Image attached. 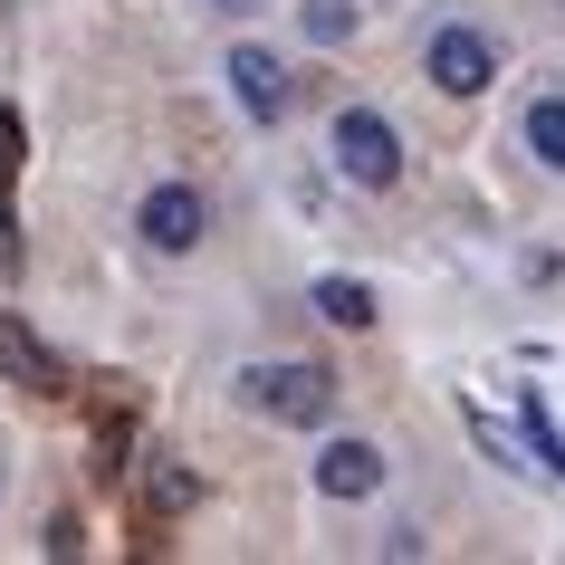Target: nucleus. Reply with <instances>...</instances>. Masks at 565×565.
I'll return each instance as SVG.
<instances>
[{
	"instance_id": "nucleus-1",
	"label": "nucleus",
	"mask_w": 565,
	"mask_h": 565,
	"mask_svg": "<svg viewBox=\"0 0 565 565\" xmlns=\"http://www.w3.org/2000/svg\"><path fill=\"white\" fill-rule=\"evenodd\" d=\"M231 393L259 422H288V431H317V422L335 413V374H327V364H249Z\"/></svg>"
},
{
	"instance_id": "nucleus-2",
	"label": "nucleus",
	"mask_w": 565,
	"mask_h": 565,
	"mask_svg": "<svg viewBox=\"0 0 565 565\" xmlns=\"http://www.w3.org/2000/svg\"><path fill=\"white\" fill-rule=\"evenodd\" d=\"M335 163H345V182H364V192H393V182H403V135H393V116L345 106V116H335Z\"/></svg>"
},
{
	"instance_id": "nucleus-3",
	"label": "nucleus",
	"mask_w": 565,
	"mask_h": 565,
	"mask_svg": "<svg viewBox=\"0 0 565 565\" xmlns=\"http://www.w3.org/2000/svg\"><path fill=\"white\" fill-rule=\"evenodd\" d=\"M489 77H499V49H489V30H460V20H450V30L431 39V87H441V96H479Z\"/></svg>"
},
{
	"instance_id": "nucleus-4",
	"label": "nucleus",
	"mask_w": 565,
	"mask_h": 565,
	"mask_svg": "<svg viewBox=\"0 0 565 565\" xmlns=\"http://www.w3.org/2000/svg\"><path fill=\"white\" fill-rule=\"evenodd\" d=\"M135 231H145L153 249H192V239H202V192H192V182H153L145 211H135Z\"/></svg>"
},
{
	"instance_id": "nucleus-5",
	"label": "nucleus",
	"mask_w": 565,
	"mask_h": 565,
	"mask_svg": "<svg viewBox=\"0 0 565 565\" xmlns=\"http://www.w3.org/2000/svg\"><path fill=\"white\" fill-rule=\"evenodd\" d=\"M317 489H327V499H374V489H384V450L374 441H327L317 450Z\"/></svg>"
},
{
	"instance_id": "nucleus-6",
	"label": "nucleus",
	"mask_w": 565,
	"mask_h": 565,
	"mask_svg": "<svg viewBox=\"0 0 565 565\" xmlns=\"http://www.w3.org/2000/svg\"><path fill=\"white\" fill-rule=\"evenodd\" d=\"M231 87H239V106H249L259 125L288 116V58H268V49H231Z\"/></svg>"
},
{
	"instance_id": "nucleus-7",
	"label": "nucleus",
	"mask_w": 565,
	"mask_h": 565,
	"mask_svg": "<svg viewBox=\"0 0 565 565\" xmlns=\"http://www.w3.org/2000/svg\"><path fill=\"white\" fill-rule=\"evenodd\" d=\"M0 374H10V384H30V393H67V364L49 355L20 317H0Z\"/></svg>"
},
{
	"instance_id": "nucleus-8",
	"label": "nucleus",
	"mask_w": 565,
	"mask_h": 565,
	"mask_svg": "<svg viewBox=\"0 0 565 565\" xmlns=\"http://www.w3.org/2000/svg\"><path fill=\"white\" fill-rule=\"evenodd\" d=\"M307 307H317L327 327H374V288H364V278H317Z\"/></svg>"
},
{
	"instance_id": "nucleus-9",
	"label": "nucleus",
	"mask_w": 565,
	"mask_h": 565,
	"mask_svg": "<svg viewBox=\"0 0 565 565\" xmlns=\"http://www.w3.org/2000/svg\"><path fill=\"white\" fill-rule=\"evenodd\" d=\"M527 153L546 173H565V96H536L527 106Z\"/></svg>"
},
{
	"instance_id": "nucleus-10",
	"label": "nucleus",
	"mask_w": 565,
	"mask_h": 565,
	"mask_svg": "<svg viewBox=\"0 0 565 565\" xmlns=\"http://www.w3.org/2000/svg\"><path fill=\"white\" fill-rule=\"evenodd\" d=\"M192 499H202V479H192V470H173V460H163V470L145 479V518H182Z\"/></svg>"
},
{
	"instance_id": "nucleus-11",
	"label": "nucleus",
	"mask_w": 565,
	"mask_h": 565,
	"mask_svg": "<svg viewBox=\"0 0 565 565\" xmlns=\"http://www.w3.org/2000/svg\"><path fill=\"white\" fill-rule=\"evenodd\" d=\"M527 450H536V470H556V479H565V441H556V422L536 413V393H527Z\"/></svg>"
},
{
	"instance_id": "nucleus-12",
	"label": "nucleus",
	"mask_w": 565,
	"mask_h": 565,
	"mask_svg": "<svg viewBox=\"0 0 565 565\" xmlns=\"http://www.w3.org/2000/svg\"><path fill=\"white\" fill-rule=\"evenodd\" d=\"M345 30H355L345 0H307V39H345Z\"/></svg>"
},
{
	"instance_id": "nucleus-13",
	"label": "nucleus",
	"mask_w": 565,
	"mask_h": 565,
	"mask_svg": "<svg viewBox=\"0 0 565 565\" xmlns=\"http://www.w3.org/2000/svg\"><path fill=\"white\" fill-rule=\"evenodd\" d=\"M20 173V116H10V106H0V182Z\"/></svg>"
}]
</instances>
